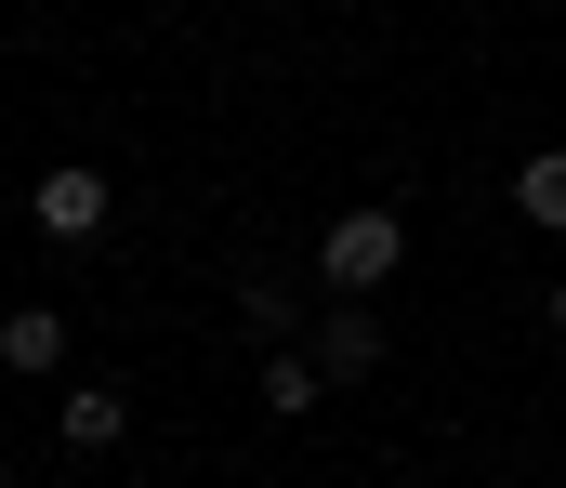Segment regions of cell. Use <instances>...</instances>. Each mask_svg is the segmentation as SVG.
Listing matches in <instances>:
<instances>
[{"mask_svg": "<svg viewBox=\"0 0 566 488\" xmlns=\"http://www.w3.org/2000/svg\"><path fill=\"white\" fill-rule=\"evenodd\" d=\"M303 356H316V370H329V383H369V370H382V318H369V304H343V318L316 330V343H303Z\"/></svg>", "mask_w": 566, "mask_h": 488, "instance_id": "3957f363", "label": "cell"}, {"mask_svg": "<svg viewBox=\"0 0 566 488\" xmlns=\"http://www.w3.org/2000/svg\"><path fill=\"white\" fill-rule=\"evenodd\" d=\"M0 370L53 383V370H66V318H53V304H13V318H0Z\"/></svg>", "mask_w": 566, "mask_h": 488, "instance_id": "277c9868", "label": "cell"}, {"mask_svg": "<svg viewBox=\"0 0 566 488\" xmlns=\"http://www.w3.org/2000/svg\"><path fill=\"white\" fill-rule=\"evenodd\" d=\"M514 211H527L541 238H566V146H527V159H514Z\"/></svg>", "mask_w": 566, "mask_h": 488, "instance_id": "5b68a950", "label": "cell"}, {"mask_svg": "<svg viewBox=\"0 0 566 488\" xmlns=\"http://www.w3.org/2000/svg\"><path fill=\"white\" fill-rule=\"evenodd\" d=\"M316 396H329V370H316V356H264V409H316Z\"/></svg>", "mask_w": 566, "mask_h": 488, "instance_id": "ba28073f", "label": "cell"}, {"mask_svg": "<svg viewBox=\"0 0 566 488\" xmlns=\"http://www.w3.org/2000/svg\"><path fill=\"white\" fill-rule=\"evenodd\" d=\"M238 330H251V343H290V330H303V291L251 278V291H238Z\"/></svg>", "mask_w": 566, "mask_h": 488, "instance_id": "8992f818", "label": "cell"}, {"mask_svg": "<svg viewBox=\"0 0 566 488\" xmlns=\"http://www.w3.org/2000/svg\"><path fill=\"white\" fill-rule=\"evenodd\" d=\"M554 330H566V278H554Z\"/></svg>", "mask_w": 566, "mask_h": 488, "instance_id": "9c48e42d", "label": "cell"}, {"mask_svg": "<svg viewBox=\"0 0 566 488\" xmlns=\"http://www.w3.org/2000/svg\"><path fill=\"white\" fill-rule=\"evenodd\" d=\"M396 264H409V225H396V211H382V198H369V211H343V225H329V238H316V278H329V291H343V304H369V291H382V278H396Z\"/></svg>", "mask_w": 566, "mask_h": 488, "instance_id": "6da1fadb", "label": "cell"}, {"mask_svg": "<svg viewBox=\"0 0 566 488\" xmlns=\"http://www.w3.org/2000/svg\"><path fill=\"white\" fill-rule=\"evenodd\" d=\"M119 423H133V409H119L106 383H80V396H66V449H119Z\"/></svg>", "mask_w": 566, "mask_h": 488, "instance_id": "52a82bcc", "label": "cell"}, {"mask_svg": "<svg viewBox=\"0 0 566 488\" xmlns=\"http://www.w3.org/2000/svg\"><path fill=\"white\" fill-rule=\"evenodd\" d=\"M27 211H40V238L80 251V238H106V172H93V159H53L40 185H27Z\"/></svg>", "mask_w": 566, "mask_h": 488, "instance_id": "7a4b0ae2", "label": "cell"}]
</instances>
